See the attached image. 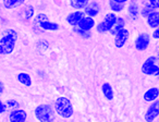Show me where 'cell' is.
Returning a JSON list of instances; mask_svg holds the SVG:
<instances>
[{
    "mask_svg": "<svg viewBox=\"0 0 159 122\" xmlns=\"http://www.w3.org/2000/svg\"><path fill=\"white\" fill-rule=\"evenodd\" d=\"M18 39V34L13 29H7L0 39V53L1 55H10L14 50L16 42Z\"/></svg>",
    "mask_w": 159,
    "mask_h": 122,
    "instance_id": "obj_1",
    "label": "cell"
},
{
    "mask_svg": "<svg viewBox=\"0 0 159 122\" xmlns=\"http://www.w3.org/2000/svg\"><path fill=\"white\" fill-rule=\"evenodd\" d=\"M55 109L57 113L62 118H71L73 115V106L70 99L66 97H58L55 102Z\"/></svg>",
    "mask_w": 159,
    "mask_h": 122,
    "instance_id": "obj_2",
    "label": "cell"
},
{
    "mask_svg": "<svg viewBox=\"0 0 159 122\" xmlns=\"http://www.w3.org/2000/svg\"><path fill=\"white\" fill-rule=\"evenodd\" d=\"M35 115L38 121L50 122L55 120V111L49 105H39L35 109Z\"/></svg>",
    "mask_w": 159,
    "mask_h": 122,
    "instance_id": "obj_3",
    "label": "cell"
},
{
    "mask_svg": "<svg viewBox=\"0 0 159 122\" xmlns=\"http://www.w3.org/2000/svg\"><path fill=\"white\" fill-rule=\"evenodd\" d=\"M117 18L115 12H110V13H107L105 16L104 20L97 25V32L98 33H106V32H109L112 26L115 25V23L117 22Z\"/></svg>",
    "mask_w": 159,
    "mask_h": 122,
    "instance_id": "obj_4",
    "label": "cell"
},
{
    "mask_svg": "<svg viewBox=\"0 0 159 122\" xmlns=\"http://www.w3.org/2000/svg\"><path fill=\"white\" fill-rule=\"evenodd\" d=\"M157 58L155 56L147 58L145 60V62L142 66V72L146 75H159V67L156 65Z\"/></svg>",
    "mask_w": 159,
    "mask_h": 122,
    "instance_id": "obj_5",
    "label": "cell"
},
{
    "mask_svg": "<svg viewBox=\"0 0 159 122\" xmlns=\"http://www.w3.org/2000/svg\"><path fill=\"white\" fill-rule=\"evenodd\" d=\"M150 44V35L147 33H142L137 36V38L135 39V48L139 51H144L148 48Z\"/></svg>",
    "mask_w": 159,
    "mask_h": 122,
    "instance_id": "obj_6",
    "label": "cell"
},
{
    "mask_svg": "<svg viewBox=\"0 0 159 122\" xmlns=\"http://www.w3.org/2000/svg\"><path fill=\"white\" fill-rule=\"evenodd\" d=\"M159 115V99L152 102L150 106L148 107L147 111L145 113V121L152 122Z\"/></svg>",
    "mask_w": 159,
    "mask_h": 122,
    "instance_id": "obj_7",
    "label": "cell"
},
{
    "mask_svg": "<svg viewBox=\"0 0 159 122\" xmlns=\"http://www.w3.org/2000/svg\"><path fill=\"white\" fill-rule=\"evenodd\" d=\"M129 37H130V32L126 29H122L115 35V45L117 48H122L126 44Z\"/></svg>",
    "mask_w": 159,
    "mask_h": 122,
    "instance_id": "obj_8",
    "label": "cell"
},
{
    "mask_svg": "<svg viewBox=\"0 0 159 122\" xmlns=\"http://www.w3.org/2000/svg\"><path fill=\"white\" fill-rule=\"evenodd\" d=\"M95 26V20H94L92 16H83L82 20L80 21L77 27L81 29H84V31H91L93 27Z\"/></svg>",
    "mask_w": 159,
    "mask_h": 122,
    "instance_id": "obj_9",
    "label": "cell"
},
{
    "mask_svg": "<svg viewBox=\"0 0 159 122\" xmlns=\"http://www.w3.org/2000/svg\"><path fill=\"white\" fill-rule=\"evenodd\" d=\"M27 115L24 110H21V109H16L13 110L9 115L10 121L12 122H24L26 121Z\"/></svg>",
    "mask_w": 159,
    "mask_h": 122,
    "instance_id": "obj_10",
    "label": "cell"
},
{
    "mask_svg": "<svg viewBox=\"0 0 159 122\" xmlns=\"http://www.w3.org/2000/svg\"><path fill=\"white\" fill-rule=\"evenodd\" d=\"M83 16H84V12L77 10V11L72 12V13H70L66 16V22L70 25H72V26H76L80 21L82 20Z\"/></svg>",
    "mask_w": 159,
    "mask_h": 122,
    "instance_id": "obj_11",
    "label": "cell"
},
{
    "mask_svg": "<svg viewBox=\"0 0 159 122\" xmlns=\"http://www.w3.org/2000/svg\"><path fill=\"white\" fill-rule=\"evenodd\" d=\"M99 11H100V6L98 5L97 2H95V1L89 2V5L84 8V12L89 16H92V18L97 16V14L99 13Z\"/></svg>",
    "mask_w": 159,
    "mask_h": 122,
    "instance_id": "obj_12",
    "label": "cell"
},
{
    "mask_svg": "<svg viewBox=\"0 0 159 122\" xmlns=\"http://www.w3.org/2000/svg\"><path fill=\"white\" fill-rule=\"evenodd\" d=\"M159 97V89L157 87H152L144 94V100L147 102H152L154 100L158 99Z\"/></svg>",
    "mask_w": 159,
    "mask_h": 122,
    "instance_id": "obj_13",
    "label": "cell"
},
{
    "mask_svg": "<svg viewBox=\"0 0 159 122\" xmlns=\"http://www.w3.org/2000/svg\"><path fill=\"white\" fill-rule=\"evenodd\" d=\"M146 19H147V24L150 29H156L159 26V11L155 10Z\"/></svg>",
    "mask_w": 159,
    "mask_h": 122,
    "instance_id": "obj_14",
    "label": "cell"
},
{
    "mask_svg": "<svg viewBox=\"0 0 159 122\" xmlns=\"http://www.w3.org/2000/svg\"><path fill=\"white\" fill-rule=\"evenodd\" d=\"M102 91L104 96L106 97V99H108V100L113 99L115 93H113V88H112V86H111V84H109V83H104L102 86Z\"/></svg>",
    "mask_w": 159,
    "mask_h": 122,
    "instance_id": "obj_15",
    "label": "cell"
},
{
    "mask_svg": "<svg viewBox=\"0 0 159 122\" xmlns=\"http://www.w3.org/2000/svg\"><path fill=\"white\" fill-rule=\"evenodd\" d=\"M38 25H39L43 29H45V31H57V29H59V25H58L57 23L49 22L48 20L42 21V22L38 23Z\"/></svg>",
    "mask_w": 159,
    "mask_h": 122,
    "instance_id": "obj_16",
    "label": "cell"
},
{
    "mask_svg": "<svg viewBox=\"0 0 159 122\" xmlns=\"http://www.w3.org/2000/svg\"><path fill=\"white\" fill-rule=\"evenodd\" d=\"M128 11H129V14H130V16H132V19H134V20L139 16V5L135 2L134 0H132L130 2V5H129V7H128Z\"/></svg>",
    "mask_w": 159,
    "mask_h": 122,
    "instance_id": "obj_17",
    "label": "cell"
},
{
    "mask_svg": "<svg viewBox=\"0 0 159 122\" xmlns=\"http://www.w3.org/2000/svg\"><path fill=\"white\" fill-rule=\"evenodd\" d=\"M124 26H125V21L123 20V18H119V16H118L117 22L115 23V25L112 26V29H111L109 32H110L112 35H116V34H117L120 29H124Z\"/></svg>",
    "mask_w": 159,
    "mask_h": 122,
    "instance_id": "obj_18",
    "label": "cell"
},
{
    "mask_svg": "<svg viewBox=\"0 0 159 122\" xmlns=\"http://www.w3.org/2000/svg\"><path fill=\"white\" fill-rule=\"evenodd\" d=\"M25 2V0H3V6L7 9H14Z\"/></svg>",
    "mask_w": 159,
    "mask_h": 122,
    "instance_id": "obj_19",
    "label": "cell"
},
{
    "mask_svg": "<svg viewBox=\"0 0 159 122\" xmlns=\"http://www.w3.org/2000/svg\"><path fill=\"white\" fill-rule=\"evenodd\" d=\"M89 3V0H70L71 7L76 10L84 9Z\"/></svg>",
    "mask_w": 159,
    "mask_h": 122,
    "instance_id": "obj_20",
    "label": "cell"
},
{
    "mask_svg": "<svg viewBox=\"0 0 159 122\" xmlns=\"http://www.w3.org/2000/svg\"><path fill=\"white\" fill-rule=\"evenodd\" d=\"M18 80H19V82H20L21 84L25 85V86H31V85H32L31 76H30V74L24 73V72L18 74Z\"/></svg>",
    "mask_w": 159,
    "mask_h": 122,
    "instance_id": "obj_21",
    "label": "cell"
},
{
    "mask_svg": "<svg viewBox=\"0 0 159 122\" xmlns=\"http://www.w3.org/2000/svg\"><path fill=\"white\" fill-rule=\"evenodd\" d=\"M109 6H110V9L112 10V12H121L124 9V3L117 2L115 0H110L109 1Z\"/></svg>",
    "mask_w": 159,
    "mask_h": 122,
    "instance_id": "obj_22",
    "label": "cell"
},
{
    "mask_svg": "<svg viewBox=\"0 0 159 122\" xmlns=\"http://www.w3.org/2000/svg\"><path fill=\"white\" fill-rule=\"evenodd\" d=\"M155 10H156V9H155V8H152V6H149V5L145 6V7L141 10V16H144V18H147V16H149L152 12H154Z\"/></svg>",
    "mask_w": 159,
    "mask_h": 122,
    "instance_id": "obj_23",
    "label": "cell"
},
{
    "mask_svg": "<svg viewBox=\"0 0 159 122\" xmlns=\"http://www.w3.org/2000/svg\"><path fill=\"white\" fill-rule=\"evenodd\" d=\"M24 13H25V20L29 21L30 19H32V16H33V14H34V8L32 7V6H27Z\"/></svg>",
    "mask_w": 159,
    "mask_h": 122,
    "instance_id": "obj_24",
    "label": "cell"
},
{
    "mask_svg": "<svg viewBox=\"0 0 159 122\" xmlns=\"http://www.w3.org/2000/svg\"><path fill=\"white\" fill-rule=\"evenodd\" d=\"M74 31L76 32V33H79L80 35L82 36V37H84V38H89V37H91V33H89V31H84V29H79V27L74 29Z\"/></svg>",
    "mask_w": 159,
    "mask_h": 122,
    "instance_id": "obj_25",
    "label": "cell"
},
{
    "mask_svg": "<svg viewBox=\"0 0 159 122\" xmlns=\"http://www.w3.org/2000/svg\"><path fill=\"white\" fill-rule=\"evenodd\" d=\"M6 106H8L9 108H18L20 105H19V102H16V100L11 99V100H8L7 104H6Z\"/></svg>",
    "mask_w": 159,
    "mask_h": 122,
    "instance_id": "obj_26",
    "label": "cell"
},
{
    "mask_svg": "<svg viewBox=\"0 0 159 122\" xmlns=\"http://www.w3.org/2000/svg\"><path fill=\"white\" fill-rule=\"evenodd\" d=\"M148 5L152 6L155 9H159V0H149V1H148Z\"/></svg>",
    "mask_w": 159,
    "mask_h": 122,
    "instance_id": "obj_27",
    "label": "cell"
},
{
    "mask_svg": "<svg viewBox=\"0 0 159 122\" xmlns=\"http://www.w3.org/2000/svg\"><path fill=\"white\" fill-rule=\"evenodd\" d=\"M152 38H155V39H159V26L156 27V29H154V32H152Z\"/></svg>",
    "mask_w": 159,
    "mask_h": 122,
    "instance_id": "obj_28",
    "label": "cell"
},
{
    "mask_svg": "<svg viewBox=\"0 0 159 122\" xmlns=\"http://www.w3.org/2000/svg\"><path fill=\"white\" fill-rule=\"evenodd\" d=\"M6 109H7V107H6V105L3 104L1 100H0V113H2L6 111Z\"/></svg>",
    "mask_w": 159,
    "mask_h": 122,
    "instance_id": "obj_29",
    "label": "cell"
},
{
    "mask_svg": "<svg viewBox=\"0 0 159 122\" xmlns=\"http://www.w3.org/2000/svg\"><path fill=\"white\" fill-rule=\"evenodd\" d=\"M117 2H120V3H125L126 1H130V0H115Z\"/></svg>",
    "mask_w": 159,
    "mask_h": 122,
    "instance_id": "obj_30",
    "label": "cell"
},
{
    "mask_svg": "<svg viewBox=\"0 0 159 122\" xmlns=\"http://www.w3.org/2000/svg\"><path fill=\"white\" fill-rule=\"evenodd\" d=\"M2 92H3V84L1 82H0V94L2 93Z\"/></svg>",
    "mask_w": 159,
    "mask_h": 122,
    "instance_id": "obj_31",
    "label": "cell"
},
{
    "mask_svg": "<svg viewBox=\"0 0 159 122\" xmlns=\"http://www.w3.org/2000/svg\"><path fill=\"white\" fill-rule=\"evenodd\" d=\"M156 58L159 60V50H158V52H157V56H156Z\"/></svg>",
    "mask_w": 159,
    "mask_h": 122,
    "instance_id": "obj_32",
    "label": "cell"
}]
</instances>
